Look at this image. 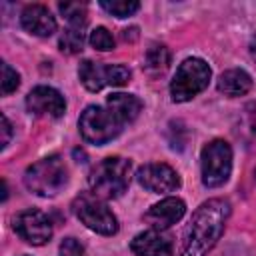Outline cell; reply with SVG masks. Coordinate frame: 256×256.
I'll return each instance as SVG.
<instances>
[{
	"label": "cell",
	"instance_id": "7c38bea8",
	"mask_svg": "<svg viewBox=\"0 0 256 256\" xmlns=\"http://www.w3.org/2000/svg\"><path fill=\"white\" fill-rule=\"evenodd\" d=\"M186 212V204L180 198H164L158 204H154L146 214L144 220L154 228V230H166L172 224H176Z\"/></svg>",
	"mask_w": 256,
	"mask_h": 256
},
{
	"label": "cell",
	"instance_id": "7a4b0ae2",
	"mask_svg": "<svg viewBox=\"0 0 256 256\" xmlns=\"http://www.w3.org/2000/svg\"><path fill=\"white\" fill-rule=\"evenodd\" d=\"M132 164L126 158L110 156L98 162L90 172V188L100 198H118L126 192L130 184Z\"/></svg>",
	"mask_w": 256,
	"mask_h": 256
},
{
	"label": "cell",
	"instance_id": "ba28073f",
	"mask_svg": "<svg viewBox=\"0 0 256 256\" xmlns=\"http://www.w3.org/2000/svg\"><path fill=\"white\" fill-rule=\"evenodd\" d=\"M80 82L90 92H98L104 86H122L130 80V70L122 64H98L84 60L78 68Z\"/></svg>",
	"mask_w": 256,
	"mask_h": 256
},
{
	"label": "cell",
	"instance_id": "8992f818",
	"mask_svg": "<svg viewBox=\"0 0 256 256\" xmlns=\"http://www.w3.org/2000/svg\"><path fill=\"white\" fill-rule=\"evenodd\" d=\"M78 128L80 134L86 142L102 146L106 142H110L112 138H116L122 130V124L118 122V118L104 106H88L78 120Z\"/></svg>",
	"mask_w": 256,
	"mask_h": 256
},
{
	"label": "cell",
	"instance_id": "30bf717a",
	"mask_svg": "<svg viewBox=\"0 0 256 256\" xmlns=\"http://www.w3.org/2000/svg\"><path fill=\"white\" fill-rule=\"evenodd\" d=\"M136 178L140 182V186H144L150 192L156 194H164V192H172L180 186V176L178 172L164 164V162H150L138 168Z\"/></svg>",
	"mask_w": 256,
	"mask_h": 256
},
{
	"label": "cell",
	"instance_id": "cb8c5ba5",
	"mask_svg": "<svg viewBox=\"0 0 256 256\" xmlns=\"http://www.w3.org/2000/svg\"><path fill=\"white\" fill-rule=\"evenodd\" d=\"M10 136H12V126H10L8 118L2 114V148H6V146H8Z\"/></svg>",
	"mask_w": 256,
	"mask_h": 256
},
{
	"label": "cell",
	"instance_id": "5b68a950",
	"mask_svg": "<svg viewBox=\"0 0 256 256\" xmlns=\"http://www.w3.org/2000/svg\"><path fill=\"white\" fill-rule=\"evenodd\" d=\"M72 210L76 214V218L90 230L104 234V236H112L118 232V220L112 214V210L106 206V202L96 196L94 192H84L80 196H76V200L72 202Z\"/></svg>",
	"mask_w": 256,
	"mask_h": 256
},
{
	"label": "cell",
	"instance_id": "603a6c76",
	"mask_svg": "<svg viewBox=\"0 0 256 256\" xmlns=\"http://www.w3.org/2000/svg\"><path fill=\"white\" fill-rule=\"evenodd\" d=\"M60 256H84V248L74 238H64L60 244Z\"/></svg>",
	"mask_w": 256,
	"mask_h": 256
},
{
	"label": "cell",
	"instance_id": "6da1fadb",
	"mask_svg": "<svg viewBox=\"0 0 256 256\" xmlns=\"http://www.w3.org/2000/svg\"><path fill=\"white\" fill-rule=\"evenodd\" d=\"M228 216L230 204L224 198H210L200 204L186 228L180 256H206L220 240Z\"/></svg>",
	"mask_w": 256,
	"mask_h": 256
},
{
	"label": "cell",
	"instance_id": "e0dca14e",
	"mask_svg": "<svg viewBox=\"0 0 256 256\" xmlns=\"http://www.w3.org/2000/svg\"><path fill=\"white\" fill-rule=\"evenodd\" d=\"M170 64V52L162 44H152L144 56V68L150 74H162Z\"/></svg>",
	"mask_w": 256,
	"mask_h": 256
},
{
	"label": "cell",
	"instance_id": "9a60e30c",
	"mask_svg": "<svg viewBox=\"0 0 256 256\" xmlns=\"http://www.w3.org/2000/svg\"><path fill=\"white\" fill-rule=\"evenodd\" d=\"M106 108L118 118V122L124 126L128 122H134L142 110V102L140 98H136L134 94H124V92H116L110 94L106 100Z\"/></svg>",
	"mask_w": 256,
	"mask_h": 256
},
{
	"label": "cell",
	"instance_id": "4fadbf2b",
	"mask_svg": "<svg viewBox=\"0 0 256 256\" xmlns=\"http://www.w3.org/2000/svg\"><path fill=\"white\" fill-rule=\"evenodd\" d=\"M20 22H22L24 30L34 34V36L44 38V36H52L56 32V20H54L52 12L42 4L26 6L20 14Z\"/></svg>",
	"mask_w": 256,
	"mask_h": 256
},
{
	"label": "cell",
	"instance_id": "5bb4252c",
	"mask_svg": "<svg viewBox=\"0 0 256 256\" xmlns=\"http://www.w3.org/2000/svg\"><path fill=\"white\" fill-rule=\"evenodd\" d=\"M130 248L136 256H172V242L160 230H146L134 236Z\"/></svg>",
	"mask_w": 256,
	"mask_h": 256
},
{
	"label": "cell",
	"instance_id": "44dd1931",
	"mask_svg": "<svg viewBox=\"0 0 256 256\" xmlns=\"http://www.w3.org/2000/svg\"><path fill=\"white\" fill-rule=\"evenodd\" d=\"M90 46L92 48H96V50H100V52H108V50H112L114 48V36L104 28V26H98V28H94L92 32H90Z\"/></svg>",
	"mask_w": 256,
	"mask_h": 256
},
{
	"label": "cell",
	"instance_id": "3957f363",
	"mask_svg": "<svg viewBox=\"0 0 256 256\" xmlns=\"http://www.w3.org/2000/svg\"><path fill=\"white\" fill-rule=\"evenodd\" d=\"M68 182V170L60 156H48L32 166L24 174V184L38 196H56Z\"/></svg>",
	"mask_w": 256,
	"mask_h": 256
},
{
	"label": "cell",
	"instance_id": "277c9868",
	"mask_svg": "<svg viewBox=\"0 0 256 256\" xmlns=\"http://www.w3.org/2000/svg\"><path fill=\"white\" fill-rule=\"evenodd\" d=\"M210 66L202 60V58H186L172 82H170V94H172V100L174 102H188L192 100L196 94H200L208 82H210Z\"/></svg>",
	"mask_w": 256,
	"mask_h": 256
},
{
	"label": "cell",
	"instance_id": "ffe728a7",
	"mask_svg": "<svg viewBox=\"0 0 256 256\" xmlns=\"http://www.w3.org/2000/svg\"><path fill=\"white\" fill-rule=\"evenodd\" d=\"M100 6L106 12H110L112 16H116V18L132 16L140 8V4L136 0H112V2H100Z\"/></svg>",
	"mask_w": 256,
	"mask_h": 256
},
{
	"label": "cell",
	"instance_id": "ac0fdd59",
	"mask_svg": "<svg viewBox=\"0 0 256 256\" xmlns=\"http://www.w3.org/2000/svg\"><path fill=\"white\" fill-rule=\"evenodd\" d=\"M60 50L66 54H76L84 46V28L80 26H68L60 36Z\"/></svg>",
	"mask_w": 256,
	"mask_h": 256
},
{
	"label": "cell",
	"instance_id": "9c48e42d",
	"mask_svg": "<svg viewBox=\"0 0 256 256\" xmlns=\"http://www.w3.org/2000/svg\"><path fill=\"white\" fill-rule=\"evenodd\" d=\"M14 230L22 240L34 246H42L52 238V224L48 216L36 208L22 210L14 220Z\"/></svg>",
	"mask_w": 256,
	"mask_h": 256
},
{
	"label": "cell",
	"instance_id": "7402d4cb",
	"mask_svg": "<svg viewBox=\"0 0 256 256\" xmlns=\"http://www.w3.org/2000/svg\"><path fill=\"white\" fill-rule=\"evenodd\" d=\"M0 84H2V94H10V92H14L20 86L18 72L10 64H6V62L2 64V80H0Z\"/></svg>",
	"mask_w": 256,
	"mask_h": 256
},
{
	"label": "cell",
	"instance_id": "52a82bcc",
	"mask_svg": "<svg viewBox=\"0 0 256 256\" xmlns=\"http://www.w3.org/2000/svg\"><path fill=\"white\" fill-rule=\"evenodd\" d=\"M202 182L208 188L222 186L232 172V148L226 140H212L202 148L200 156Z\"/></svg>",
	"mask_w": 256,
	"mask_h": 256
},
{
	"label": "cell",
	"instance_id": "d6986e66",
	"mask_svg": "<svg viewBox=\"0 0 256 256\" xmlns=\"http://www.w3.org/2000/svg\"><path fill=\"white\" fill-rule=\"evenodd\" d=\"M58 8H60V12L64 14V18L68 20L70 26H80V28H84L86 16H88L84 4H80V2H62Z\"/></svg>",
	"mask_w": 256,
	"mask_h": 256
},
{
	"label": "cell",
	"instance_id": "d4e9b609",
	"mask_svg": "<svg viewBox=\"0 0 256 256\" xmlns=\"http://www.w3.org/2000/svg\"><path fill=\"white\" fill-rule=\"evenodd\" d=\"M250 54H252V58L256 60V34H254L252 40H250Z\"/></svg>",
	"mask_w": 256,
	"mask_h": 256
},
{
	"label": "cell",
	"instance_id": "8fae6325",
	"mask_svg": "<svg viewBox=\"0 0 256 256\" xmlns=\"http://www.w3.org/2000/svg\"><path fill=\"white\" fill-rule=\"evenodd\" d=\"M26 108L34 116L60 118L66 112L64 96L52 86H36L26 96Z\"/></svg>",
	"mask_w": 256,
	"mask_h": 256
},
{
	"label": "cell",
	"instance_id": "2e32d148",
	"mask_svg": "<svg viewBox=\"0 0 256 256\" xmlns=\"http://www.w3.org/2000/svg\"><path fill=\"white\" fill-rule=\"evenodd\" d=\"M252 88V78L246 70H240V68H232V70H226L220 74L218 78V90L224 94V96H230V98H236V96H242L246 94L248 90Z\"/></svg>",
	"mask_w": 256,
	"mask_h": 256
}]
</instances>
